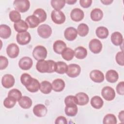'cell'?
I'll list each match as a JSON object with an SVG mask.
<instances>
[{"instance_id": "1", "label": "cell", "mask_w": 124, "mask_h": 124, "mask_svg": "<svg viewBox=\"0 0 124 124\" xmlns=\"http://www.w3.org/2000/svg\"><path fill=\"white\" fill-rule=\"evenodd\" d=\"M36 68L38 72L42 73H53L56 71V62L50 60L38 61L36 65Z\"/></svg>"}, {"instance_id": "2", "label": "cell", "mask_w": 124, "mask_h": 124, "mask_svg": "<svg viewBox=\"0 0 124 124\" xmlns=\"http://www.w3.org/2000/svg\"><path fill=\"white\" fill-rule=\"evenodd\" d=\"M47 54V51L45 47L43 46H37L32 51V56L37 61L45 60Z\"/></svg>"}, {"instance_id": "3", "label": "cell", "mask_w": 124, "mask_h": 124, "mask_svg": "<svg viewBox=\"0 0 124 124\" xmlns=\"http://www.w3.org/2000/svg\"><path fill=\"white\" fill-rule=\"evenodd\" d=\"M13 5L16 11L24 13L29 9L30 3L28 0H16L14 1Z\"/></svg>"}, {"instance_id": "4", "label": "cell", "mask_w": 124, "mask_h": 124, "mask_svg": "<svg viewBox=\"0 0 124 124\" xmlns=\"http://www.w3.org/2000/svg\"><path fill=\"white\" fill-rule=\"evenodd\" d=\"M52 20L57 24H62L65 21V16L61 11L53 10L51 14Z\"/></svg>"}, {"instance_id": "5", "label": "cell", "mask_w": 124, "mask_h": 124, "mask_svg": "<svg viewBox=\"0 0 124 124\" xmlns=\"http://www.w3.org/2000/svg\"><path fill=\"white\" fill-rule=\"evenodd\" d=\"M37 32L39 35L43 38H49L52 33L51 27L47 24H42L37 28Z\"/></svg>"}, {"instance_id": "6", "label": "cell", "mask_w": 124, "mask_h": 124, "mask_svg": "<svg viewBox=\"0 0 124 124\" xmlns=\"http://www.w3.org/2000/svg\"><path fill=\"white\" fill-rule=\"evenodd\" d=\"M17 42L21 45H25L29 43L31 40L30 33L26 31L18 33L16 36Z\"/></svg>"}, {"instance_id": "7", "label": "cell", "mask_w": 124, "mask_h": 124, "mask_svg": "<svg viewBox=\"0 0 124 124\" xmlns=\"http://www.w3.org/2000/svg\"><path fill=\"white\" fill-rule=\"evenodd\" d=\"M80 72L81 68L79 65L72 63L68 65V68L66 73L70 78H76L79 75Z\"/></svg>"}, {"instance_id": "8", "label": "cell", "mask_w": 124, "mask_h": 124, "mask_svg": "<svg viewBox=\"0 0 124 124\" xmlns=\"http://www.w3.org/2000/svg\"><path fill=\"white\" fill-rule=\"evenodd\" d=\"M101 95L105 100L110 101L114 99L115 92L114 89L111 87L106 86L102 89Z\"/></svg>"}, {"instance_id": "9", "label": "cell", "mask_w": 124, "mask_h": 124, "mask_svg": "<svg viewBox=\"0 0 124 124\" xmlns=\"http://www.w3.org/2000/svg\"><path fill=\"white\" fill-rule=\"evenodd\" d=\"M89 47L92 52L94 54H98L102 50V44L98 39H93L90 41Z\"/></svg>"}, {"instance_id": "10", "label": "cell", "mask_w": 124, "mask_h": 124, "mask_svg": "<svg viewBox=\"0 0 124 124\" xmlns=\"http://www.w3.org/2000/svg\"><path fill=\"white\" fill-rule=\"evenodd\" d=\"M6 52L8 56L11 58H15L19 54V48L18 46L15 44L12 43L9 44L6 48Z\"/></svg>"}, {"instance_id": "11", "label": "cell", "mask_w": 124, "mask_h": 124, "mask_svg": "<svg viewBox=\"0 0 124 124\" xmlns=\"http://www.w3.org/2000/svg\"><path fill=\"white\" fill-rule=\"evenodd\" d=\"M32 60L29 57L22 58L18 62L19 67L23 70H29L32 66Z\"/></svg>"}, {"instance_id": "12", "label": "cell", "mask_w": 124, "mask_h": 124, "mask_svg": "<svg viewBox=\"0 0 124 124\" xmlns=\"http://www.w3.org/2000/svg\"><path fill=\"white\" fill-rule=\"evenodd\" d=\"M15 82V79L13 76L10 74H6L4 75L1 79V83L2 86L5 88H10L12 87Z\"/></svg>"}, {"instance_id": "13", "label": "cell", "mask_w": 124, "mask_h": 124, "mask_svg": "<svg viewBox=\"0 0 124 124\" xmlns=\"http://www.w3.org/2000/svg\"><path fill=\"white\" fill-rule=\"evenodd\" d=\"M90 77L94 82L101 83L104 80L103 73L98 70H93L90 72Z\"/></svg>"}, {"instance_id": "14", "label": "cell", "mask_w": 124, "mask_h": 124, "mask_svg": "<svg viewBox=\"0 0 124 124\" xmlns=\"http://www.w3.org/2000/svg\"><path fill=\"white\" fill-rule=\"evenodd\" d=\"M47 109L46 106L43 104H37L35 105L33 108L34 114L38 117L45 116L47 113Z\"/></svg>"}, {"instance_id": "15", "label": "cell", "mask_w": 124, "mask_h": 124, "mask_svg": "<svg viewBox=\"0 0 124 124\" xmlns=\"http://www.w3.org/2000/svg\"><path fill=\"white\" fill-rule=\"evenodd\" d=\"M71 18L76 22H79L83 19L84 16L83 11L79 8H75L72 10L70 13Z\"/></svg>"}, {"instance_id": "16", "label": "cell", "mask_w": 124, "mask_h": 124, "mask_svg": "<svg viewBox=\"0 0 124 124\" xmlns=\"http://www.w3.org/2000/svg\"><path fill=\"white\" fill-rule=\"evenodd\" d=\"M78 35L77 30L74 27H70L66 28L64 32V36L65 39L68 41L74 40Z\"/></svg>"}, {"instance_id": "17", "label": "cell", "mask_w": 124, "mask_h": 124, "mask_svg": "<svg viewBox=\"0 0 124 124\" xmlns=\"http://www.w3.org/2000/svg\"><path fill=\"white\" fill-rule=\"evenodd\" d=\"M75 96L77 100V105L79 106H84L87 104L89 101L88 95L84 93H78L76 94Z\"/></svg>"}, {"instance_id": "18", "label": "cell", "mask_w": 124, "mask_h": 124, "mask_svg": "<svg viewBox=\"0 0 124 124\" xmlns=\"http://www.w3.org/2000/svg\"><path fill=\"white\" fill-rule=\"evenodd\" d=\"M51 84L52 90L57 92L62 91L65 87V82L61 78H57L54 80Z\"/></svg>"}, {"instance_id": "19", "label": "cell", "mask_w": 124, "mask_h": 124, "mask_svg": "<svg viewBox=\"0 0 124 124\" xmlns=\"http://www.w3.org/2000/svg\"><path fill=\"white\" fill-rule=\"evenodd\" d=\"M25 22L30 28H34L37 27L40 23L38 18L33 15L26 17Z\"/></svg>"}, {"instance_id": "20", "label": "cell", "mask_w": 124, "mask_h": 124, "mask_svg": "<svg viewBox=\"0 0 124 124\" xmlns=\"http://www.w3.org/2000/svg\"><path fill=\"white\" fill-rule=\"evenodd\" d=\"M14 29L18 33L26 31L29 28L27 23L23 20H20L14 23Z\"/></svg>"}, {"instance_id": "21", "label": "cell", "mask_w": 124, "mask_h": 124, "mask_svg": "<svg viewBox=\"0 0 124 124\" xmlns=\"http://www.w3.org/2000/svg\"><path fill=\"white\" fill-rule=\"evenodd\" d=\"M53 48L54 52L57 54H62L63 50L66 48V44L62 40H57L54 43Z\"/></svg>"}, {"instance_id": "22", "label": "cell", "mask_w": 124, "mask_h": 124, "mask_svg": "<svg viewBox=\"0 0 124 124\" xmlns=\"http://www.w3.org/2000/svg\"><path fill=\"white\" fill-rule=\"evenodd\" d=\"M19 106L24 109H28L31 107L32 102L31 99L28 96H23L18 101Z\"/></svg>"}, {"instance_id": "23", "label": "cell", "mask_w": 124, "mask_h": 124, "mask_svg": "<svg viewBox=\"0 0 124 124\" xmlns=\"http://www.w3.org/2000/svg\"><path fill=\"white\" fill-rule=\"evenodd\" d=\"M106 80L110 83H115L119 78L118 73L114 70H109L106 74Z\"/></svg>"}, {"instance_id": "24", "label": "cell", "mask_w": 124, "mask_h": 124, "mask_svg": "<svg viewBox=\"0 0 124 124\" xmlns=\"http://www.w3.org/2000/svg\"><path fill=\"white\" fill-rule=\"evenodd\" d=\"M111 41L115 46H120L123 42L122 34L118 31L114 32L111 35Z\"/></svg>"}, {"instance_id": "25", "label": "cell", "mask_w": 124, "mask_h": 124, "mask_svg": "<svg viewBox=\"0 0 124 124\" xmlns=\"http://www.w3.org/2000/svg\"><path fill=\"white\" fill-rule=\"evenodd\" d=\"M11 35V30L9 26L5 24L0 25V37L3 39H7Z\"/></svg>"}, {"instance_id": "26", "label": "cell", "mask_w": 124, "mask_h": 124, "mask_svg": "<svg viewBox=\"0 0 124 124\" xmlns=\"http://www.w3.org/2000/svg\"><path fill=\"white\" fill-rule=\"evenodd\" d=\"M74 55L78 59H83L87 55V49L83 46H78L74 50Z\"/></svg>"}, {"instance_id": "27", "label": "cell", "mask_w": 124, "mask_h": 124, "mask_svg": "<svg viewBox=\"0 0 124 124\" xmlns=\"http://www.w3.org/2000/svg\"><path fill=\"white\" fill-rule=\"evenodd\" d=\"M104 104L103 99L99 96H94L91 100V106L95 109L101 108Z\"/></svg>"}, {"instance_id": "28", "label": "cell", "mask_w": 124, "mask_h": 124, "mask_svg": "<svg viewBox=\"0 0 124 124\" xmlns=\"http://www.w3.org/2000/svg\"><path fill=\"white\" fill-rule=\"evenodd\" d=\"M91 18L94 21H100L103 16V13L102 11L99 8H95L91 12Z\"/></svg>"}, {"instance_id": "29", "label": "cell", "mask_w": 124, "mask_h": 124, "mask_svg": "<svg viewBox=\"0 0 124 124\" xmlns=\"http://www.w3.org/2000/svg\"><path fill=\"white\" fill-rule=\"evenodd\" d=\"M39 90L44 94H48L52 90V84L48 81H43L40 83Z\"/></svg>"}, {"instance_id": "30", "label": "cell", "mask_w": 124, "mask_h": 124, "mask_svg": "<svg viewBox=\"0 0 124 124\" xmlns=\"http://www.w3.org/2000/svg\"><path fill=\"white\" fill-rule=\"evenodd\" d=\"M95 33L98 38L100 39H105L108 36L109 32L107 28L100 26L96 29Z\"/></svg>"}, {"instance_id": "31", "label": "cell", "mask_w": 124, "mask_h": 124, "mask_svg": "<svg viewBox=\"0 0 124 124\" xmlns=\"http://www.w3.org/2000/svg\"><path fill=\"white\" fill-rule=\"evenodd\" d=\"M78 108L77 105L66 106L64 109L65 114L70 117L76 116L78 113Z\"/></svg>"}, {"instance_id": "32", "label": "cell", "mask_w": 124, "mask_h": 124, "mask_svg": "<svg viewBox=\"0 0 124 124\" xmlns=\"http://www.w3.org/2000/svg\"><path fill=\"white\" fill-rule=\"evenodd\" d=\"M62 56L64 60L67 61H71L75 56L74 51L69 47H66L62 53Z\"/></svg>"}, {"instance_id": "33", "label": "cell", "mask_w": 124, "mask_h": 124, "mask_svg": "<svg viewBox=\"0 0 124 124\" xmlns=\"http://www.w3.org/2000/svg\"><path fill=\"white\" fill-rule=\"evenodd\" d=\"M33 15L38 18L40 23L44 22L47 17L46 13L45 11L41 8H38L36 9L33 14Z\"/></svg>"}, {"instance_id": "34", "label": "cell", "mask_w": 124, "mask_h": 124, "mask_svg": "<svg viewBox=\"0 0 124 124\" xmlns=\"http://www.w3.org/2000/svg\"><path fill=\"white\" fill-rule=\"evenodd\" d=\"M68 68L67 64L62 61L56 62V69L55 72L60 74H63L66 72Z\"/></svg>"}, {"instance_id": "35", "label": "cell", "mask_w": 124, "mask_h": 124, "mask_svg": "<svg viewBox=\"0 0 124 124\" xmlns=\"http://www.w3.org/2000/svg\"><path fill=\"white\" fill-rule=\"evenodd\" d=\"M89 29L88 25L84 23L80 24L77 29V32L78 35L81 37L86 36L89 32Z\"/></svg>"}, {"instance_id": "36", "label": "cell", "mask_w": 124, "mask_h": 124, "mask_svg": "<svg viewBox=\"0 0 124 124\" xmlns=\"http://www.w3.org/2000/svg\"><path fill=\"white\" fill-rule=\"evenodd\" d=\"M33 78L27 73L23 74L20 77V81L21 83L25 87L29 86L32 82Z\"/></svg>"}, {"instance_id": "37", "label": "cell", "mask_w": 124, "mask_h": 124, "mask_svg": "<svg viewBox=\"0 0 124 124\" xmlns=\"http://www.w3.org/2000/svg\"><path fill=\"white\" fill-rule=\"evenodd\" d=\"M40 87V84L38 80L35 78H33L31 83L29 86L26 87V88L31 93H35L39 90Z\"/></svg>"}, {"instance_id": "38", "label": "cell", "mask_w": 124, "mask_h": 124, "mask_svg": "<svg viewBox=\"0 0 124 124\" xmlns=\"http://www.w3.org/2000/svg\"><path fill=\"white\" fill-rule=\"evenodd\" d=\"M65 0H52L51 5L55 10L60 11L62 9L65 4Z\"/></svg>"}, {"instance_id": "39", "label": "cell", "mask_w": 124, "mask_h": 124, "mask_svg": "<svg viewBox=\"0 0 124 124\" xmlns=\"http://www.w3.org/2000/svg\"><path fill=\"white\" fill-rule=\"evenodd\" d=\"M103 123L104 124H116L117 123V118L113 114H108L104 117Z\"/></svg>"}, {"instance_id": "40", "label": "cell", "mask_w": 124, "mask_h": 124, "mask_svg": "<svg viewBox=\"0 0 124 124\" xmlns=\"http://www.w3.org/2000/svg\"><path fill=\"white\" fill-rule=\"evenodd\" d=\"M16 101L17 100L15 98L11 96H8V97L4 99L3 101V105L6 108H11L15 106Z\"/></svg>"}, {"instance_id": "41", "label": "cell", "mask_w": 124, "mask_h": 124, "mask_svg": "<svg viewBox=\"0 0 124 124\" xmlns=\"http://www.w3.org/2000/svg\"><path fill=\"white\" fill-rule=\"evenodd\" d=\"M9 18L11 21L15 23L21 20V15L18 11L16 10H13L9 13Z\"/></svg>"}, {"instance_id": "42", "label": "cell", "mask_w": 124, "mask_h": 124, "mask_svg": "<svg viewBox=\"0 0 124 124\" xmlns=\"http://www.w3.org/2000/svg\"><path fill=\"white\" fill-rule=\"evenodd\" d=\"M8 96H11L15 98L17 101H18L22 97V93L18 89H13L9 92Z\"/></svg>"}, {"instance_id": "43", "label": "cell", "mask_w": 124, "mask_h": 124, "mask_svg": "<svg viewBox=\"0 0 124 124\" xmlns=\"http://www.w3.org/2000/svg\"><path fill=\"white\" fill-rule=\"evenodd\" d=\"M64 103L66 106L77 105V100L75 96L68 95L65 98Z\"/></svg>"}, {"instance_id": "44", "label": "cell", "mask_w": 124, "mask_h": 124, "mask_svg": "<svg viewBox=\"0 0 124 124\" xmlns=\"http://www.w3.org/2000/svg\"><path fill=\"white\" fill-rule=\"evenodd\" d=\"M116 61L118 64L121 66H124V52L123 51H121L118 52L115 57Z\"/></svg>"}, {"instance_id": "45", "label": "cell", "mask_w": 124, "mask_h": 124, "mask_svg": "<svg viewBox=\"0 0 124 124\" xmlns=\"http://www.w3.org/2000/svg\"><path fill=\"white\" fill-rule=\"evenodd\" d=\"M8 65V60L4 56H0V69L3 70L5 69Z\"/></svg>"}, {"instance_id": "46", "label": "cell", "mask_w": 124, "mask_h": 124, "mask_svg": "<svg viewBox=\"0 0 124 124\" xmlns=\"http://www.w3.org/2000/svg\"><path fill=\"white\" fill-rule=\"evenodd\" d=\"M116 89L117 93L119 94L123 95L124 94V82L121 81L119 82L117 84Z\"/></svg>"}, {"instance_id": "47", "label": "cell", "mask_w": 124, "mask_h": 124, "mask_svg": "<svg viewBox=\"0 0 124 124\" xmlns=\"http://www.w3.org/2000/svg\"><path fill=\"white\" fill-rule=\"evenodd\" d=\"M79 3L80 6L84 8L89 7L92 3V0H80Z\"/></svg>"}, {"instance_id": "48", "label": "cell", "mask_w": 124, "mask_h": 124, "mask_svg": "<svg viewBox=\"0 0 124 124\" xmlns=\"http://www.w3.org/2000/svg\"><path fill=\"white\" fill-rule=\"evenodd\" d=\"M55 124H67V121L66 119L63 116H60L57 117L55 120Z\"/></svg>"}, {"instance_id": "49", "label": "cell", "mask_w": 124, "mask_h": 124, "mask_svg": "<svg viewBox=\"0 0 124 124\" xmlns=\"http://www.w3.org/2000/svg\"><path fill=\"white\" fill-rule=\"evenodd\" d=\"M118 117H119V119L120 121L122 123H124V110H122L119 112Z\"/></svg>"}, {"instance_id": "50", "label": "cell", "mask_w": 124, "mask_h": 124, "mask_svg": "<svg viewBox=\"0 0 124 124\" xmlns=\"http://www.w3.org/2000/svg\"><path fill=\"white\" fill-rule=\"evenodd\" d=\"M101 2L105 5H109L113 2V0H101Z\"/></svg>"}, {"instance_id": "51", "label": "cell", "mask_w": 124, "mask_h": 124, "mask_svg": "<svg viewBox=\"0 0 124 124\" xmlns=\"http://www.w3.org/2000/svg\"><path fill=\"white\" fill-rule=\"evenodd\" d=\"M77 2L76 0H65V2L67 3L68 4H74Z\"/></svg>"}]
</instances>
